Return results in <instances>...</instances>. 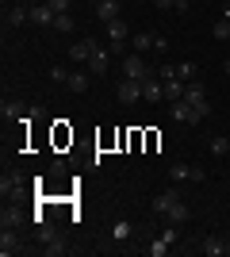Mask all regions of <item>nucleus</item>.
<instances>
[{
    "label": "nucleus",
    "mask_w": 230,
    "mask_h": 257,
    "mask_svg": "<svg viewBox=\"0 0 230 257\" xmlns=\"http://www.w3.org/2000/svg\"><path fill=\"white\" fill-rule=\"evenodd\" d=\"M66 85H69V92H88V85H92V73H88V69H73Z\"/></svg>",
    "instance_id": "nucleus-18"
},
{
    "label": "nucleus",
    "mask_w": 230,
    "mask_h": 257,
    "mask_svg": "<svg viewBox=\"0 0 230 257\" xmlns=\"http://www.w3.org/2000/svg\"><path fill=\"white\" fill-rule=\"evenodd\" d=\"M69 73H73V69H66V65H50V81H54V85H66Z\"/></svg>",
    "instance_id": "nucleus-28"
},
{
    "label": "nucleus",
    "mask_w": 230,
    "mask_h": 257,
    "mask_svg": "<svg viewBox=\"0 0 230 257\" xmlns=\"http://www.w3.org/2000/svg\"><path fill=\"white\" fill-rule=\"evenodd\" d=\"M131 230H134L131 223H115V238H131Z\"/></svg>",
    "instance_id": "nucleus-31"
},
{
    "label": "nucleus",
    "mask_w": 230,
    "mask_h": 257,
    "mask_svg": "<svg viewBox=\"0 0 230 257\" xmlns=\"http://www.w3.org/2000/svg\"><path fill=\"white\" fill-rule=\"evenodd\" d=\"M108 54H111V58H127V54H131V50H127V39H111Z\"/></svg>",
    "instance_id": "nucleus-27"
},
{
    "label": "nucleus",
    "mask_w": 230,
    "mask_h": 257,
    "mask_svg": "<svg viewBox=\"0 0 230 257\" xmlns=\"http://www.w3.org/2000/svg\"><path fill=\"white\" fill-rule=\"evenodd\" d=\"M20 234H16V230H12V226H0V253L8 257V253H20Z\"/></svg>",
    "instance_id": "nucleus-15"
},
{
    "label": "nucleus",
    "mask_w": 230,
    "mask_h": 257,
    "mask_svg": "<svg viewBox=\"0 0 230 257\" xmlns=\"http://www.w3.org/2000/svg\"><path fill=\"white\" fill-rule=\"evenodd\" d=\"M142 100H150V104H161V100H165L161 77H150V81H142Z\"/></svg>",
    "instance_id": "nucleus-14"
},
{
    "label": "nucleus",
    "mask_w": 230,
    "mask_h": 257,
    "mask_svg": "<svg viewBox=\"0 0 230 257\" xmlns=\"http://www.w3.org/2000/svg\"><path fill=\"white\" fill-rule=\"evenodd\" d=\"M165 85V100L169 104H176V100H184V81H176V77H169V81H161Z\"/></svg>",
    "instance_id": "nucleus-20"
},
{
    "label": "nucleus",
    "mask_w": 230,
    "mask_h": 257,
    "mask_svg": "<svg viewBox=\"0 0 230 257\" xmlns=\"http://www.w3.org/2000/svg\"><path fill=\"white\" fill-rule=\"evenodd\" d=\"M35 238H39V246H43V253H46V257H62V253H69L66 238L58 234L54 226H43V223H39V234H35Z\"/></svg>",
    "instance_id": "nucleus-2"
},
{
    "label": "nucleus",
    "mask_w": 230,
    "mask_h": 257,
    "mask_svg": "<svg viewBox=\"0 0 230 257\" xmlns=\"http://www.w3.org/2000/svg\"><path fill=\"white\" fill-rule=\"evenodd\" d=\"M153 4H157L161 12H176V0H153Z\"/></svg>",
    "instance_id": "nucleus-32"
},
{
    "label": "nucleus",
    "mask_w": 230,
    "mask_h": 257,
    "mask_svg": "<svg viewBox=\"0 0 230 257\" xmlns=\"http://www.w3.org/2000/svg\"><path fill=\"white\" fill-rule=\"evenodd\" d=\"M199 253H207V257H230V238L207 234L203 242H199Z\"/></svg>",
    "instance_id": "nucleus-8"
},
{
    "label": "nucleus",
    "mask_w": 230,
    "mask_h": 257,
    "mask_svg": "<svg viewBox=\"0 0 230 257\" xmlns=\"http://www.w3.org/2000/svg\"><path fill=\"white\" fill-rule=\"evenodd\" d=\"M46 4H50L54 12H69V0H46Z\"/></svg>",
    "instance_id": "nucleus-33"
},
{
    "label": "nucleus",
    "mask_w": 230,
    "mask_h": 257,
    "mask_svg": "<svg viewBox=\"0 0 230 257\" xmlns=\"http://www.w3.org/2000/svg\"><path fill=\"white\" fill-rule=\"evenodd\" d=\"M92 4H100V0H92Z\"/></svg>",
    "instance_id": "nucleus-36"
},
{
    "label": "nucleus",
    "mask_w": 230,
    "mask_h": 257,
    "mask_svg": "<svg viewBox=\"0 0 230 257\" xmlns=\"http://www.w3.org/2000/svg\"><path fill=\"white\" fill-rule=\"evenodd\" d=\"M0 119H4V123H20V119H23L20 104H12V100H4V104H0Z\"/></svg>",
    "instance_id": "nucleus-24"
},
{
    "label": "nucleus",
    "mask_w": 230,
    "mask_h": 257,
    "mask_svg": "<svg viewBox=\"0 0 230 257\" xmlns=\"http://www.w3.org/2000/svg\"><path fill=\"white\" fill-rule=\"evenodd\" d=\"M92 50H96V39H81V43L69 46V62H88Z\"/></svg>",
    "instance_id": "nucleus-16"
},
{
    "label": "nucleus",
    "mask_w": 230,
    "mask_h": 257,
    "mask_svg": "<svg viewBox=\"0 0 230 257\" xmlns=\"http://www.w3.org/2000/svg\"><path fill=\"white\" fill-rule=\"evenodd\" d=\"M104 31H108V39H127L131 35V27H127V20H111V23H104Z\"/></svg>",
    "instance_id": "nucleus-22"
},
{
    "label": "nucleus",
    "mask_w": 230,
    "mask_h": 257,
    "mask_svg": "<svg viewBox=\"0 0 230 257\" xmlns=\"http://www.w3.org/2000/svg\"><path fill=\"white\" fill-rule=\"evenodd\" d=\"M23 223V211L16 204H4V211H0V226H12V230H20Z\"/></svg>",
    "instance_id": "nucleus-19"
},
{
    "label": "nucleus",
    "mask_w": 230,
    "mask_h": 257,
    "mask_svg": "<svg viewBox=\"0 0 230 257\" xmlns=\"http://www.w3.org/2000/svg\"><path fill=\"white\" fill-rule=\"evenodd\" d=\"M115 100H119V104H138V100H142V81H131V77H123L119 88H115Z\"/></svg>",
    "instance_id": "nucleus-6"
},
{
    "label": "nucleus",
    "mask_w": 230,
    "mask_h": 257,
    "mask_svg": "<svg viewBox=\"0 0 230 257\" xmlns=\"http://www.w3.org/2000/svg\"><path fill=\"white\" fill-rule=\"evenodd\" d=\"M0 196H4V204L23 196V177L20 173H4V177H0Z\"/></svg>",
    "instance_id": "nucleus-7"
},
{
    "label": "nucleus",
    "mask_w": 230,
    "mask_h": 257,
    "mask_svg": "<svg viewBox=\"0 0 230 257\" xmlns=\"http://www.w3.org/2000/svg\"><path fill=\"white\" fill-rule=\"evenodd\" d=\"M54 31H73V16L69 12H58L54 16Z\"/></svg>",
    "instance_id": "nucleus-29"
},
{
    "label": "nucleus",
    "mask_w": 230,
    "mask_h": 257,
    "mask_svg": "<svg viewBox=\"0 0 230 257\" xmlns=\"http://www.w3.org/2000/svg\"><path fill=\"white\" fill-rule=\"evenodd\" d=\"M184 100L192 107L203 104V100H207V85H203V81H188V85H184Z\"/></svg>",
    "instance_id": "nucleus-17"
},
{
    "label": "nucleus",
    "mask_w": 230,
    "mask_h": 257,
    "mask_svg": "<svg viewBox=\"0 0 230 257\" xmlns=\"http://www.w3.org/2000/svg\"><path fill=\"white\" fill-rule=\"evenodd\" d=\"M146 253H150V257H161V253H169V238H153V242H150V246H146Z\"/></svg>",
    "instance_id": "nucleus-26"
},
{
    "label": "nucleus",
    "mask_w": 230,
    "mask_h": 257,
    "mask_svg": "<svg viewBox=\"0 0 230 257\" xmlns=\"http://www.w3.org/2000/svg\"><path fill=\"white\" fill-rule=\"evenodd\" d=\"M12 4H35V0H12Z\"/></svg>",
    "instance_id": "nucleus-35"
},
{
    "label": "nucleus",
    "mask_w": 230,
    "mask_h": 257,
    "mask_svg": "<svg viewBox=\"0 0 230 257\" xmlns=\"http://www.w3.org/2000/svg\"><path fill=\"white\" fill-rule=\"evenodd\" d=\"M188 215H192V211H188V204H184V200H180V204H176L173 211L165 215V219H169V223H173V226H180V223H188Z\"/></svg>",
    "instance_id": "nucleus-25"
},
{
    "label": "nucleus",
    "mask_w": 230,
    "mask_h": 257,
    "mask_svg": "<svg viewBox=\"0 0 230 257\" xmlns=\"http://www.w3.org/2000/svg\"><path fill=\"white\" fill-rule=\"evenodd\" d=\"M4 23H8V27L31 23V4H12V8H4Z\"/></svg>",
    "instance_id": "nucleus-11"
},
{
    "label": "nucleus",
    "mask_w": 230,
    "mask_h": 257,
    "mask_svg": "<svg viewBox=\"0 0 230 257\" xmlns=\"http://www.w3.org/2000/svg\"><path fill=\"white\" fill-rule=\"evenodd\" d=\"M222 73H226V77H230V58H226V62H222Z\"/></svg>",
    "instance_id": "nucleus-34"
},
{
    "label": "nucleus",
    "mask_w": 230,
    "mask_h": 257,
    "mask_svg": "<svg viewBox=\"0 0 230 257\" xmlns=\"http://www.w3.org/2000/svg\"><path fill=\"white\" fill-rule=\"evenodd\" d=\"M119 16H123L119 0H100V4H96V20L100 23H111V20H119Z\"/></svg>",
    "instance_id": "nucleus-13"
},
{
    "label": "nucleus",
    "mask_w": 230,
    "mask_h": 257,
    "mask_svg": "<svg viewBox=\"0 0 230 257\" xmlns=\"http://www.w3.org/2000/svg\"><path fill=\"white\" fill-rule=\"evenodd\" d=\"M108 58H111L108 46H100V43H96V50H92V58L85 62V69H88L92 77H104V73H108Z\"/></svg>",
    "instance_id": "nucleus-10"
},
{
    "label": "nucleus",
    "mask_w": 230,
    "mask_h": 257,
    "mask_svg": "<svg viewBox=\"0 0 230 257\" xmlns=\"http://www.w3.org/2000/svg\"><path fill=\"white\" fill-rule=\"evenodd\" d=\"M169 107H173V119H180V123H192V127H196V123H203V119H199V111L188 104V100H176V104H169Z\"/></svg>",
    "instance_id": "nucleus-12"
},
{
    "label": "nucleus",
    "mask_w": 230,
    "mask_h": 257,
    "mask_svg": "<svg viewBox=\"0 0 230 257\" xmlns=\"http://www.w3.org/2000/svg\"><path fill=\"white\" fill-rule=\"evenodd\" d=\"M207 173L199 169V165H188V161H173L169 165V181L173 184H180V181H203Z\"/></svg>",
    "instance_id": "nucleus-4"
},
{
    "label": "nucleus",
    "mask_w": 230,
    "mask_h": 257,
    "mask_svg": "<svg viewBox=\"0 0 230 257\" xmlns=\"http://www.w3.org/2000/svg\"><path fill=\"white\" fill-rule=\"evenodd\" d=\"M54 16H58V12L50 8L46 0H39V4H31V23H35V27H50V31H54Z\"/></svg>",
    "instance_id": "nucleus-9"
},
{
    "label": "nucleus",
    "mask_w": 230,
    "mask_h": 257,
    "mask_svg": "<svg viewBox=\"0 0 230 257\" xmlns=\"http://www.w3.org/2000/svg\"><path fill=\"white\" fill-rule=\"evenodd\" d=\"M211 35H215L219 43H226V39H230V20H219L215 27H211Z\"/></svg>",
    "instance_id": "nucleus-30"
},
{
    "label": "nucleus",
    "mask_w": 230,
    "mask_h": 257,
    "mask_svg": "<svg viewBox=\"0 0 230 257\" xmlns=\"http://www.w3.org/2000/svg\"><path fill=\"white\" fill-rule=\"evenodd\" d=\"M176 81H199V65L196 62H184V65H176Z\"/></svg>",
    "instance_id": "nucleus-23"
},
{
    "label": "nucleus",
    "mask_w": 230,
    "mask_h": 257,
    "mask_svg": "<svg viewBox=\"0 0 230 257\" xmlns=\"http://www.w3.org/2000/svg\"><path fill=\"white\" fill-rule=\"evenodd\" d=\"M180 200H184V196H180V188H176V184H173V188H165V192H157V196H153V215H161V219H165V215L173 211Z\"/></svg>",
    "instance_id": "nucleus-5"
},
{
    "label": "nucleus",
    "mask_w": 230,
    "mask_h": 257,
    "mask_svg": "<svg viewBox=\"0 0 230 257\" xmlns=\"http://www.w3.org/2000/svg\"><path fill=\"white\" fill-rule=\"evenodd\" d=\"M207 150L215 154V158H226V154H230V139H226V135H211V139H207Z\"/></svg>",
    "instance_id": "nucleus-21"
},
{
    "label": "nucleus",
    "mask_w": 230,
    "mask_h": 257,
    "mask_svg": "<svg viewBox=\"0 0 230 257\" xmlns=\"http://www.w3.org/2000/svg\"><path fill=\"white\" fill-rule=\"evenodd\" d=\"M131 46H134V54H150V50L165 54V50H169V39H165V35H153V31H134Z\"/></svg>",
    "instance_id": "nucleus-3"
},
{
    "label": "nucleus",
    "mask_w": 230,
    "mask_h": 257,
    "mask_svg": "<svg viewBox=\"0 0 230 257\" xmlns=\"http://www.w3.org/2000/svg\"><path fill=\"white\" fill-rule=\"evenodd\" d=\"M123 77H131V81H150V77H157V69L146 62V54L131 50L127 58H123Z\"/></svg>",
    "instance_id": "nucleus-1"
}]
</instances>
